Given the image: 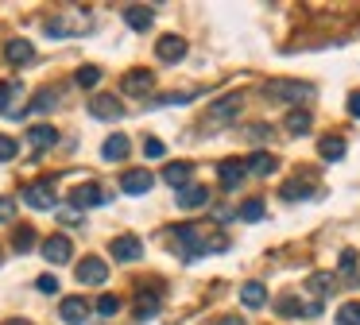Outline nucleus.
<instances>
[{
  "label": "nucleus",
  "instance_id": "f257e3e1",
  "mask_svg": "<svg viewBox=\"0 0 360 325\" xmlns=\"http://www.w3.org/2000/svg\"><path fill=\"white\" fill-rule=\"evenodd\" d=\"M264 97L267 101H287V105H298V101H310L314 97V85L310 82H295V77H275V82L264 85Z\"/></svg>",
  "mask_w": 360,
  "mask_h": 325
},
{
  "label": "nucleus",
  "instance_id": "f03ea898",
  "mask_svg": "<svg viewBox=\"0 0 360 325\" xmlns=\"http://www.w3.org/2000/svg\"><path fill=\"white\" fill-rule=\"evenodd\" d=\"M174 244L186 248V260H198L202 252H221L225 248V240H205L202 229H194V224H174Z\"/></svg>",
  "mask_w": 360,
  "mask_h": 325
},
{
  "label": "nucleus",
  "instance_id": "7ed1b4c3",
  "mask_svg": "<svg viewBox=\"0 0 360 325\" xmlns=\"http://www.w3.org/2000/svg\"><path fill=\"white\" fill-rule=\"evenodd\" d=\"M120 89H124L128 97H148V93L155 89V74H151V70H128Z\"/></svg>",
  "mask_w": 360,
  "mask_h": 325
},
{
  "label": "nucleus",
  "instance_id": "20e7f679",
  "mask_svg": "<svg viewBox=\"0 0 360 325\" xmlns=\"http://www.w3.org/2000/svg\"><path fill=\"white\" fill-rule=\"evenodd\" d=\"M109 252L117 263H136V260H143V240L140 236H117L109 244Z\"/></svg>",
  "mask_w": 360,
  "mask_h": 325
},
{
  "label": "nucleus",
  "instance_id": "39448f33",
  "mask_svg": "<svg viewBox=\"0 0 360 325\" xmlns=\"http://www.w3.org/2000/svg\"><path fill=\"white\" fill-rule=\"evenodd\" d=\"M70 255H74L70 236L55 232V236H47V240H43V260H47V263H70Z\"/></svg>",
  "mask_w": 360,
  "mask_h": 325
},
{
  "label": "nucleus",
  "instance_id": "423d86ee",
  "mask_svg": "<svg viewBox=\"0 0 360 325\" xmlns=\"http://www.w3.org/2000/svg\"><path fill=\"white\" fill-rule=\"evenodd\" d=\"M105 279H109V263H101L97 255H86V260L78 263V283H86V286H101Z\"/></svg>",
  "mask_w": 360,
  "mask_h": 325
},
{
  "label": "nucleus",
  "instance_id": "0eeeda50",
  "mask_svg": "<svg viewBox=\"0 0 360 325\" xmlns=\"http://www.w3.org/2000/svg\"><path fill=\"white\" fill-rule=\"evenodd\" d=\"M20 198H24L32 209H55V186L51 182H32V186H24Z\"/></svg>",
  "mask_w": 360,
  "mask_h": 325
},
{
  "label": "nucleus",
  "instance_id": "6e6552de",
  "mask_svg": "<svg viewBox=\"0 0 360 325\" xmlns=\"http://www.w3.org/2000/svg\"><path fill=\"white\" fill-rule=\"evenodd\" d=\"M70 201L78 209H94V205H105V190L97 182H82V186H74L70 190Z\"/></svg>",
  "mask_w": 360,
  "mask_h": 325
},
{
  "label": "nucleus",
  "instance_id": "1a4fd4ad",
  "mask_svg": "<svg viewBox=\"0 0 360 325\" xmlns=\"http://www.w3.org/2000/svg\"><path fill=\"white\" fill-rule=\"evenodd\" d=\"M155 54H159V62H182V58H186V39L163 35V39L155 43Z\"/></svg>",
  "mask_w": 360,
  "mask_h": 325
},
{
  "label": "nucleus",
  "instance_id": "9d476101",
  "mask_svg": "<svg viewBox=\"0 0 360 325\" xmlns=\"http://www.w3.org/2000/svg\"><path fill=\"white\" fill-rule=\"evenodd\" d=\"M89 113H94L97 120H120V116H124V108H120V101H117V97L101 93V97L89 101Z\"/></svg>",
  "mask_w": 360,
  "mask_h": 325
},
{
  "label": "nucleus",
  "instance_id": "9b49d317",
  "mask_svg": "<svg viewBox=\"0 0 360 325\" xmlns=\"http://www.w3.org/2000/svg\"><path fill=\"white\" fill-rule=\"evenodd\" d=\"M151 186H155V178H151L148 170H128V174L120 178V190H124V193H136V198H140V193H148Z\"/></svg>",
  "mask_w": 360,
  "mask_h": 325
},
{
  "label": "nucleus",
  "instance_id": "f8f14e48",
  "mask_svg": "<svg viewBox=\"0 0 360 325\" xmlns=\"http://www.w3.org/2000/svg\"><path fill=\"white\" fill-rule=\"evenodd\" d=\"M128 151H132V139L128 136H109L105 139V147H101V159H109V162H120V159H128Z\"/></svg>",
  "mask_w": 360,
  "mask_h": 325
},
{
  "label": "nucleus",
  "instance_id": "ddd939ff",
  "mask_svg": "<svg viewBox=\"0 0 360 325\" xmlns=\"http://www.w3.org/2000/svg\"><path fill=\"white\" fill-rule=\"evenodd\" d=\"M244 174H248V170H244V159H225L221 162V186H225V190H236V186L244 182Z\"/></svg>",
  "mask_w": 360,
  "mask_h": 325
},
{
  "label": "nucleus",
  "instance_id": "4468645a",
  "mask_svg": "<svg viewBox=\"0 0 360 325\" xmlns=\"http://www.w3.org/2000/svg\"><path fill=\"white\" fill-rule=\"evenodd\" d=\"M4 58H8L12 66H27V62L35 58V46L27 43V39H12V43L4 46Z\"/></svg>",
  "mask_w": 360,
  "mask_h": 325
},
{
  "label": "nucleus",
  "instance_id": "2eb2a0df",
  "mask_svg": "<svg viewBox=\"0 0 360 325\" xmlns=\"http://www.w3.org/2000/svg\"><path fill=\"white\" fill-rule=\"evenodd\" d=\"M179 205L182 209H202V205H210V190H205V186H182L179 190Z\"/></svg>",
  "mask_w": 360,
  "mask_h": 325
},
{
  "label": "nucleus",
  "instance_id": "dca6fc26",
  "mask_svg": "<svg viewBox=\"0 0 360 325\" xmlns=\"http://www.w3.org/2000/svg\"><path fill=\"white\" fill-rule=\"evenodd\" d=\"M240 105H244L240 93H229V97H221L217 105L210 108V116H213V120H233V116L240 113Z\"/></svg>",
  "mask_w": 360,
  "mask_h": 325
},
{
  "label": "nucleus",
  "instance_id": "f3484780",
  "mask_svg": "<svg viewBox=\"0 0 360 325\" xmlns=\"http://www.w3.org/2000/svg\"><path fill=\"white\" fill-rule=\"evenodd\" d=\"M58 132L51 128V124H35V128H27V144L35 147V151H47V147H55Z\"/></svg>",
  "mask_w": 360,
  "mask_h": 325
},
{
  "label": "nucleus",
  "instance_id": "a211bd4d",
  "mask_svg": "<svg viewBox=\"0 0 360 325\" xmlns=\"http://www.w3.org/2000/svg\"><path fill=\"white\" fill-rule=\"evenodd\" d=\"M58 314H63L66 325H82V321L89 317V306H86L82 298H66L63 306H58Z\"/></svg>",
  "mask_w": 360,
  "mask_h": 325
},
{
  "label": "nucleus",
  "instance_id": "6ab92c4d",
  "mask_svg": "<svg viewBox=\"0 0 360 325\" xmlns=\"http://www.w3.org/2000/svg\"><path fill=\"white\" fill-rule=\"evenodd\" d=\"M190 178H194V167H190V162H171V167L163 170V182H171L174 190L190 186Z\"/></svg>",
  "mask_w": 360,
  "mask_h": 325
},
{
  "label": "nucleus",
  "instance_id": "aec40b11",
  "mask_svg": "<svg viewBox=\"0 0 360 325\" xmlns=\"http://www.w3.org/2000/svg\"><path fill=\"white\" fill-rule=\"evenodd\" d=\"M151 20H155V12H151V8H140V4L124 8V23H128V27H136V31H148Z\"/></svg>",
  "mask_w": 360,
  "mask_h": 325
},
{
  "label": "nucleus",
  "instance_id": "412c9836",
  "mask_svg": "<svg viewBox=\"0 0 360 325\" xmlns=\"http://www.w3.org/2000/svg\"><path fill=\"white\" fill-rule=\"evenodd\" d=\"M318 151H321V159H326V162H341L345 159V139L341 136H326L318 144Z\"/></svg>",
  "mask_w": 360,
  "mask_h": 325
},
{
  "label": "nucleus",
  "instance_id": "4be33fe9",
  "mask_svg": "<svg viewBox=\"0 0 360 325\" xmlns=\"http://www.w3.org/2000/svg\"><path fill=\"white\" fill-rule=\"evenodd\" d=\"M275 167H279V159H275V155H267V151H256L248 162H244V170H252V174H271Z\"/></svg>",
  "mask_w": 360,
  "mask_h": 325
},
{
  "label": "nucleus",
  "instance_id": "5701e85b",
  "mask_svg": "<svg viewBox=\"0 0 360 325\" xmlns=\"http://www.w3.org/2000/svg\"><path fill=\"white\" fill-rule=\"evenodd\" d=\"M240 302L248 310H259L267 302V291H264V283H244V291H240Z\"/></svg>",
  "mask_w": 360,
  "mask_h": 325
},
{
  "label": "nucleus",
  "instance_id": "b1692460",
  "mask_svg": "<svg viewBox=\"0 0 360 325\" xmlns=\"http://www.w3.org/2000/svg\"><path fill=\"white\" fill-rule=\"evenodd\" d=\"M333 286H337V279L329 275V271H314V275L306 279V291H310V294H329Z\"/></svg>",
  "mask_w": 360,
  "mask_h": 325
},
{
  "label": "nucleus",
  "instance_id": "393cba45",
  "mask_svg": "<svg viewBox=\"0 0 360 325\" xmlns=\"http://www.w3.org/2000/svg\"><path fill=\"white\" fill-rule=\"evenodd\" d=\"M58 101H63V93H58V89H39L32 97V113H51Z\"/></svg>",
  "mask_w": 360,
  "mask_h": 325
},
{
  "label": "nucleus",
  "instance_id": "a878e982",
  "mask_svg": "<svg viewBox=\"0 0 360 325\" xmlns=\"http://www.w3.org/2000/svg\"><path fill=\"white\" fill-rule=\"evenodd\" d=\"M12 248H16V252H32L35 248V229L32 224H20L16 236H12Z\"/></svg>",
  "mask_w": 360,
  "mask_h": 325
},
{
  "label": "nucleus",
  "instance_id": "bb28decb",
  "mask_svg": "<svg viewBox=\"0 0 360 325\" xmlns=\"http://www.w3.org/2000/svg\"><path fill=\"white\" fill-rule=\"evenodd\" d=\"M287 132H290V136H302V132H310V113H306V108L290 113V116H287Z\"/></svg>",
  "mask_w": 360,
  "mask_h": 325
},
{
  "label": "nucleus",
  "instance_id": "cd10ccee",
  "mask_svg": "<svg viewBox=\"0 0 360 325\" xmlns=\"http://www.w3.org/2000/svg\"><path fill=\"white\" fill-rule=\"evenodd\" d=\"M310 193H314V186L306 182V178H295V182L283 186V198H287V201H295V198H310Z\"/></svg>",
  "mask_w": 360,
  "mask_h": 325
},
{
  "label": "nucleus",
  "instance_id": "c85d7f7f",
  "mask_svg": "<svg viewBox=\"0 0 360 325\" xmlns=\"http://www.w3.org/2000/svg\"><path fill=\"white\" fill-rule=\"evenodd\" d=\"M264 213H267V209H264V201H259V198H248L240 205V221H264Z\"/></svg>",
  "mask_w": 360,
  "mask_h": 325
},
{
  "label": "nucleus",
  "instance_id": "c756f323",
  "mask_svg": "<svg viewBox=\"0 0 360 325\" xmlns=\"http://www.w3.org/2000/svg\"><path fill=\"white\" fill-rule=\"evenodd\" d=\"M74 82H78L82 89H94V85L101 82V70H97V66H78V74H74Z\"/></svg>",
  "mask_w": 360,
  "mask_h": 325
},
{
  "label": "nucleus",
  "instance_id": "7c9ffc66",
  "mask_svg": "<svg viewBox=\"0 0 360 325\" xmlns=\"http://www.w3.org/2000/svg\"><path fill=\"white\" fill-rule=\"evenodd\" d=\"M337 325H360V302H345L337 310Z\"/></svg>",
  "mask_w": 360,
  "mask_h": 325
},
{
  "label": "nucleus",
  "instance_id": "2f4dec72",
  "mask_svg": "<svg viewBox=\"0 0 360 325\" xmlns=\"http://www.w3.org/2000/svg\"><path fill=\"white\" fill-rule=\"evenodd\" d=\"M155 310H159L155 294H140V302H136V317H155Z\"/></svg>",
  "mask_w": 360,
  "mask_h": 325
},
{
  "label": "nucleus",
  "instance_id": "473e14b6",
  "mask_svg": "<svg viewBox=\"0 0 360 325\" xmlns=\"http://www.w3.org/2000/svg\"><path fill=\"white\" fill-rule=\"evenodd\" d=\"M97 314H101V317L120 314V298H117V294H105V298H97Z\"/></svg>",
  "mask_w": 360,
  "mask_h": 325
},
{
  "label": "nucleus",
  "instance_id": "72a5a7b5",
  "mask_svg": "<svg viewBox=\"0 0 360 325\" xmlns=\"http://www.w3.org/2000/svg\"><path fill=\"white\" fill-rule=\"evenodd\" d=\"M16 151H20V144L12 136H0V162H8V159H16Z\"/></svg>",
  "mask_w": 360,
  "mask_h": 325
},
{
  "label": "nucleus",
  "instance_id": "f704fd0d",
  "mask_svg": "<svg viewBox=\"0 0 360 325\" xmlns=\"http://www.w3.org/2000/svg\"><path fill=\"white\" fill-rule=\"evenodd\" d=\"M12 97H16V85H0V113H12Z\"/></svg>",
  "mask_w": 360,
  "mask_h": 325
},
{
  "label": "nucleus",
  "instance_id": "c9c22d12",
  "mask_svg": "<svg viewBox=\"0 0 360 325\" xmlns=\"http://www.w3.org/2000/svg\"><path fill=\"white\" fill-rule=\"evenodd\" d=\"M182 101H194V93H163L155 97V105H182Z\"/></svg>",
  "mask_w": 360,
  "mask_h": 325
},
{
  "label": "nucleus",
  "instance_id": "e433bc0d",
  "mask_svg": "<svg viewBox=\"0 0 360 325\" xmlns=\"http://www.w3.org/2000/svg\"><path fill=\"white\" fill-rule=\"evenodd\" d=\"M143 155H148V159H163V155H167L163 139H148V144H143Z\"/></svg>",
  "mask_w": 360,
  "mask_h": 325
},
{
  "label": "nucleus",
  "instance_id": "4c0bfd02",
  "mask_svg": "<svg viewBox=\"0 0 360 325\" xmlns=\"http://www.w3.org/2000/svg\"><path fill=\"white\" fill-rule=\"evenodd\" d=\"M352 267H356V252L345 248V252H341V271H345V275H352Z\"/></svg>",
  "mask_w": 360,
  "mask_h": 325
},
{
  "label": "nucleus",
  "instance_id": "58836bf2",
  "mask_svg": "<svg viewBox=\"0 0 360 325\" xmlns=\"http://www.w3.org/2000/svg\"><path fill=\"white\" fill-rule=\"evenodd\" d=\"M12 213H16V201H12V198H0V224L12 221Z\"/></svg>",
  "mask_w": 360,
  "mask_h": 325
},
{
  "label": "nucleus",
  "instance_id": "ea45409f",
  "mask_svg": "<svg viewBox=\"0 0 360 325\" xmlns=\"http://www.w3.org/2000/svg\"><path fill=\"white\" fill-rule=\"evenodd\" d=\"M35 286H39L43 294H55L58 291V279L55 275H39V283H35Z\"/></svg>",
  "mask_w": 360,
  "mask_h": 325
},
{
  "label": "nucleus",
  "instance_id": "a19ab883",
  "mask_svg": "<svg viewBox=\"0 0 360 325\" xmlns=\"http://www.w3.org/2000/svg\"><path fill=\"white\" fill-rule=\"evenodd\" d=\"M264 136H271V128H264V124H252V128H248V139H252V144H259Z\"/></svg>",
  "mask_w": 360,
  "mask_h": 325
},
{
  "label": "nucleus",
  "instance_id": "79ce46f5",
  "mask_svg": "<svg viewBox=\"0 0 360 325\" xmlns=\"http://www.w3.org/2000/svg\"><path fill=\"white\" fill-rule=\"evenodd\" d=\"M349 113L360 116V93H352V97H349Z\"/></svg>",
  "mask_w": 360,
  "mask_h": 325
},
{
  "label": "nucleus",
  "instance_id": "37998d69",
  "mask_svg": "<svg viewBox=\"0 0 360 325\" xmlns=\"http://www.w3.org/2000/svg\"><path fill=\"white\" fill-rule=\"evenodd\" d=\"M217 325H244V321H240V317H221Z\"/></svg>",
  "mask_w": 360,
  "mask_h": 325
},
{
  "label": "nucleus",
  "instance_id": "c03bdc74",
  "mask_svg": "<svg viewBox=\"0 0 360 325\" xmlns=\"http://www.w3.org/2000/svg\"><path fill=\"white\" fill-rule=\"evenodd\" d=\"M4 325H32V321H24V317H12V321H4Z\"/></svg>",
  "mask_w": 360,
  "mask_h": 325
},
{
  "label": "nucleus",
  "instance_id": "a18cd8bd",
  "mask_svg": "<svg viewBox=\"0 0 360 325\" xmlns=\"http://www.w3.org/2000/svg\"><path fill=\"white\" fill-rule=\"evenodd\" d=\"M356 286H360V271H356Z\"/></svg>",
  "mask_w": 360,
  "mask_h": 325
}]
</instances>
